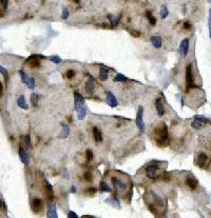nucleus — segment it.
<instances>
[{
	"label": "nucleus",
	"instance_id": "4be33fe9",
	"mask_svg": "<svg viewBox=\"0 0 211 218\" xmlns=\"http://www.w3.org/2000/svg\"><path fill=\"white\" fill-rule=\"evenodd\" d=\"M109 78V71L108 69H106V67H99V79L101 81H105Z\"/></svg>",
	"mask_w": 211,
	"mask_h": 218
},
{
	"label": "nucleus",
	"instance_id": "4c0bfd02",
	"mask_svg": "<svg viewBox=\"0 0 211 218\" xmlns=\"http://www.w3.org/2000/svg\"><path fill=\"white\" fill-rule=\"evenodd\" d=\"M75 71L74 70H68L67 73H66V76H67L68 79H73L75 77Z\"/></svg>",
	"mask_w": 211,
	"mask_h": 218
},
{
	"label": "nucleus",
	"instance_id": "1a4fd4ad",
	"mask_svg": "<svg viewBox=\"0 0 211 218\" xmlns=\"http://www.w3.org/2000/svg\"><path fill=\"white\" fill-rule=\"evenodd\" d=\"M40 58H43L40 55H32L30 58L28 59V63L31 65L32 69H37L40 67Z\"/></svg>",
	"mask_w": 211,
	"mask_h": 218
},
{
	"label": "nucleus",
	"instance_id": "f704fd0d",
	"mask_svg": "<svg viewBox=\"0 0 211 218\" xmlns=\"http://www.w3.org/2000/svg\"><path fill=\"white\" fill-rule=\"evenodd\" d=\"M49 60L52 61V62L56 63V64H59V63H61L63 59H61L59 56H51V57H49Z\"/></svg>",
	"mask_w": 211,
	"mask_h": 218
},
{
	"label": "nucleus",
	"instance_id": "7ed1b4c3",
	"mask_svg": "<svg viewBox=\"0 0 211 218\" xmlns=\"http://www.w3.org/2000/svg\"><path fill=\"white\" fill-rule=\"evenodd\" d=\"M186 83H187V89L194 88V77L193 72H192V65L188 64L186 67Z\"/></svg>",
	"mask_w": 211,
	"mask_h": 218
},
{
	"label": "nucleus",
	"instance_id": "49530a36",
	"mask_svg": "<svg viewBox=\"0 0 211 218\" xmlns=\"http://www.w3.org/2000/svg\"><path fill=\"white\" fill-rule=\"evenodd\" d=\"M163 179H164L165 181H169V180H170V175H169L168 173H164V174H163Z\"/></svg>",
	"mask_w": 211,
	"mask_h": 218
},
{
	"label": "nucleus",
	"instance_id": "9d476101",
	"mask_svg": "<svg viewBox=\"0 0 211 218\" xmlns=\"http://www.w3.org/2000/svg\"><path fill=\"white\" fill-rule=\"evenodd\" d=\"M112 184H113V186H114V189L117 191V192L123 193L127 190L126 184H124L123 181H121L117 177H112Z\"/></svg>",
	"mask_w": 211,
	"mask_h": 218
},
{
	"label": "nucleus",
	"instance_id": "20e7f679",
	"mask_svg": "<svg viewBox=\"0 0 211 218\" xmlns=\"http://www.w3.org/2000/svg\"><path fill=\"white\" fill-rule=\"evenodd\" d=\"M208 122H209V120L207 118H205V117H203V116H195V117H194V119H193V121L191 122V127H193V129H195V130H198V129H202V127H204Z\"/></svg>",
	"mask_w": 211,
	"mask_h": 218
},
{
	"label": "nucleus",
	"instance_id": "8fccbe9b",
	"mask_svg": "<svg viewBox=\"0 0 211 218\" xmlns=\"http://www.w3.org/2000/svg\"><path fill=\"white\" fill-rule=\"evenodd\" d=\"M70 192H71V193H76V187L75 186H72L71 189H70Z\"/></svg>",
	"mask_w": 211,
	"mask_h": 218
},
{
	"label": "nucleus",
	"instance_id": "f257e3e1",
	"mask_svg": "<svg viewBox=\"0 0 211 218\" xmlns=\"http://www.w3.org/2000/svg\"><path fill=\"white\" fill-rule=\"evenodd\" d=\"M154 136L156 139V142L158 145H162L168 141V127L165 123L161 124L154 129Z\"/></svg>",
	"mask_w": 211,
	"mask_h": 218
},
{
	"label": "nucleus",
	"instance_id": "58836bf2",
	"mask_svg": "<svg viewBox=\"0 0 211 218\" xmlns=\"http://www.w3.org/2000/svg\"><path fill=\"white\" fill-rule=\"evenodd\" d=\"M86 158H87V160H88V161H91V160L93 159V152H92V150H87Z\"/></svg>",
	"mask_w": 211,
	"mask_h": 218
},
{
	"label": "nucleus",
	"instance_id": "a211bd4d",
	"mask_svg": "<svg viewBox=\"0 0 211 218\" xmlns=\"http://www.w3.org/2000/svg\"><path fill=\"white\" fill-rule=\"evenodd\" d=\"M44 188H45V192H47V198H49L51 201H53V200H54V191H53V188H52V186L47 181H45Z\"/></svg>",
	"mask_w": 211,
	"mask_h": 218
},
{
	"label": "nucleus",
	"instance_id": "f3484780",
	"mask_svg": "<svg viewBox=\"0 0 211 218\" xmlns=\"http://www.w3.org/2000/svg\"><path fill=\"white\" fill-rule=\"evenodd\" d=\"M49 211H47V217L49 218H58L56 211V205L54 203H50L49 205Z\"/></svg>",
	"mask_w": 211,
	"mask_h": 218
},
{
	"label": "nucleus",
	"instance_id": "9b49d317",
	"mask_svg": "<svg viewBox=\"0 0 211 218\" xmlns=\"http://www.w3.org/2000/svg\"><path fill=\"white\" fill-rule=\"evenodd\" d=\"M179 53L182 56H187L189 53V38H185L182 40L181 44H179Z\"/></svg>",
	"mask_w": 211,
	"mask_h": 218
},
{
	"label": "nucleus",
	"instance_id": "5701e85b",
	"mask_svg": "<svg viewBox=\"0 0 211 218\" xmlns=\"http://www.w3.org/2000/svg\"><path fill=\"white\" fill-rule=\"evenodd\" d=\"M86 114H87V106H81V108H80L79 110H77V118L79 119V120H82V119H84V117H86Z\"/></svg>",
	"mask_w": 211,
	"mask_h": 218
},
{
	"label": "nucleus",
	"instance_id": "412c9836",
	"mask_svg": "<svg viewBox=\"0 0 211 218\" xmlns=\"http://www.w3.org/2000/svg\"><path fill=\"white\" fill-rule=\"evenodd\" d=\"M93 137H94V140L96 142H101L102 141V134H101L100 130L97 127H93Z\"/></svg>",
	"mask_w": 211,
	"mask_h": 218
},
{
	"label": "nucleus",
	"instance_id": "ea45409f",
	"mask_svg": "<svg viewBox=\"0 0 211 218\" xmlns=\"http://www.w3.org/2000/svg\"><path fill=\"white\" fill-rule=\"evenodd\" d=\"M69 15H70V14H69V11H68V9H66V7H65V9L63 10V14H61V18H63V20H67L68 18H69Z\"/></svg>",
	"mask_w": 211,
	"mask_h": 218
},
{
	"label": "nucleus",
	"instance_id": "b1692460",
	"mask_svg": "<svg viewBox=\"0 0 211 218\" xmlns=\"http://www.w3.org/2000/svg\"><path fill=\"white\" fill-rule=\"evenodd\" d=\"M99 190H100V192H107V193L112 192L111 188L105 181H100V184H99Z\"/></svg>",
	"mask_w": 211,
	"mask_h": 218
},
{
	"label": "nucleus",
	"instance_id": "79ce46f5",
	"mask_svg": "<svg viewBox=\"0 0 211 218\" xmlns=\"http://www.w3.org/2000/svg\"><path fill=\"white\" fill-rule=\"evenodd\" d=\"M84 179L87 180V181H89V182H91L92 181V174H91L90 172H86L84 173Z\"/></svg>",
	"mask_w": 211,
	"mask_h": 218
},
{
	"label": "nucleus",
	"instance_id": "72a5a7b5",
	"mask_svg": "<svg viewBox=\"0 0 211 218\" xmlns=\"http://www.w3.org/2000/svg\"><path fill=\"white\" fill-rule=\"evenodd\" d=\"M152 196H153V198H154V200H155V202L157 203L158 205H163V199L160 197V195L158 194H156V193H152Z\"/></svg>",
	"mask_w": 211,
	"mask_h": 218
},
{
	"label": "nucleus",
	"instance_id": "c756f323",
	"mask_svg": "<svg viewBox=\"0 0 211 218\" xmlns=\"http://www.w3.org/2000/svg\"><path fill=\"white\" fill-rule=\"evenodd\" d=\"M160 15H161V17H162L163 19H165V18L168 17V15H169V11H168V9H167L166 5H162V7H161Z\"/></svg>",
	"mask_w": 211,
	"mask_h": 218
},
{
	"label": "nucleus",
	"instance_id": "4468645a",
	"mask_svg": "<svg viewBox=\"0 0 211 218\" xmlns=\"http://www.w3.org/2000/svg\"><path fill=\"white\" fill-rule=\"evenodd\" d=\"M186 184L190 190H195L196 187L198 186V181L196 180V178H194L193 176H188L186 178Z\"/></svg>",
	"mask_w": 211,
	"mask_h": 218
},
{
	"label": "nucleus",
	"instance_id": "c9c22d12",
	"mask_svg": "<svg viewBox=\"0 0 211 218\" xmlns=\"http://www.w3.org/2000/svg\"><path fill=\"white\" fill-rule=\"evenodd\" d=\"M0 74L3 75V77L5 78V80L9 79V72H8V70L5 69V67H3L2 65H0Z\"/></svg>",
	"mask_w": 211,
	"mask_h": 218
},
{
	"label": "nucleus",
	"instance_id": "423d86ee",
	"mask_svg": "<svg viewBox=\"0 0 211 218\" xmlns=\"http://www.w3.org/2000/svg\"><path fill=\"white\" fill-rule=\"evenodd\" d=\"M157 170L158 166H154L153 163H151L150 166H148L146 168V175L150 179H156L157 178Z\"/></svg>",
	"mask_w": 211,
	"mask_h": 218
},
{
	"label": "nucleus",
	"instance_id": "a878e982",
	"mask_svg": "<svg viewBox=\"0 0 211 218\" xmlns=\"http://www.w3.org/2000/svg\"><path fill=\"white\" fill-rule=\"evenodd\" d=\"M26 88L30 90H34L36 88V82H35V78L34 77H29L28 81H26Z\"/></svg>",
	"mask_w": 211,
	"mask_h": 218
},
{
	"label": "nucleus",
	"instance_id": "39448f33",
	"mask_svg": "<svg viewBox=\"0 0 211 218\" xmlns=\"http://www.w3.org/2000/svg\"><path fill=\"white\" fill-rule=\"evenodd\" d=\"M84 106V98L79 92L75 91L74 92V106H75V110H79L81 106Z\"/></svg>",
	"mask_w": 211,
	"mask_h": 218
},
{
	"label": "nucleus",
	"instance_id": "6e6552de",
	"mask_svg": "<svg viewBox=\"0 0 211 218\" xmlns=\"http://www.w3.org/2000/svg\"><path fill=\"white\" fill-rule=\"evenodd\" d=\"M106 100H107V104L111 108H115V106H118V101H117V98L114 96V94L112 92L108 91L106 93Z\"/></svg>",
	"mask_w": 211,
	"mask_h": 218
},
{
	"label": "nucleus",
	"instance_id": "393cba45",
	"mask_svg": "<svg viewBox=\"0 0 211 218\" xmlns=\"http://www.w3.org/2000/svg\"><path fill=\"white\" fill-rule=\"evenodd\" d=\"M70 134V127L68 124H63V131L60 133V137L61 138H67Z\"/></svg>",
	"mask_w": 211,
	"mask_h": 218
},
{
	"label": "nucleus",
	"instance_id": "7c9ffc66",
	"mask_svg": "<svg viewBox=\"0 0 211 218\" xmlns=\"http://www.w3.org/2000/svg\"><path fill=\"white\" fill-rule=\"evenodd\" d=\"M8 7H9V0H0V9L7 12Z\"/></svg>",
	"mask_w": 211,
	"mask_h": 218
},
{
	"label": "nucleus",
	"instance_id": "3c124183",
	"mask_svg": "<svg viewBox=\"0 0 211 218\" xmlns=\"http://www.w3.org/2000/svg\"><path fill=\"white\" fill-rule=\"evenodd\" d=\"M5 11H2V10L0 9V18H2V17H5Z\"/></svg>",
	"mask_w": 211,
	"mask_h": 218
},
{
	"label": "nucleus",
	"instance_id": "c03bdc74",
	"mask_svg": "<svg viewBox=\"0 0 211 218\" xmlns=\"http://www.w3.org/2000/svg\"><path fill=\"white\" fill-rule=\"evenodd\" d=\"M68 218H79L77 215H76V213H74L73 211H69V213H68Z\"/></svg>",
	"mask_w": 211,
	"mask_h": 218
},
{
	"label": "nucleus",
	"instance_id": "5fc2aeb1",
	"mask_svg": "<svg viewBox=\"0 0 211 218\" xmlns=\"http://www.w3.org/2000/svg\"><path fill=\"white\" fill-rule=\"evenodd\" d=\"M208 2H209V3H211V0H208Z\"/></svg>",
	"mask_w": 211,
	"mask_h": 218
},
{
	"label": "nucleus",
	"instance_id": "f8f14e48",
	"mask_svg": "<svg viewBox=\"0 0 211 218\" xmlns=\"http://www.w3.org/2000/svg\"><path fill=\"white\" fill-rule=\"evenodd\" d=\"M154 104H155V108H156V112L158 114L160 117H163L165 115V108H164V104H163L162 100L161 98H156L154 100Z\"/></svg>",
	"mask_w": 211,
	"mask_h": 218
},
{
	"label": "nucleus",
	"instance_id": "aec40b11",
	"mask_svg": "<svg viewBox=\"0 0 211 218\" xmlns=\"http://www.w3.org/2000/svg\"><path fill=\"white\" fill-rule=\"evenodd\" d=\"M207 160H208V156H207L206 154H204V153H200V155H198V157H197V166H200V168H202V169L205 168Z\"/></svg>",
	"mask_w": 211,
	"mask_h": 218
},
{
	"label": "nucleus",
	"instance_id": "cd10ccee",
	"mask_svg": "<svg viewBox=\"0 0 211 218\" xmlns=\"http://www.w3.org/2000/svg\"><path fill=\"white\" fill-rule=\"evenodd\" d=\"M146 16H147V19L149 20V22H150L151 25L154 26L155 24H156V18H155L154 16H152V14H151L150 11L146 12Z\"/></svg>",
	"mask_w": 211,
	"mask_h": 218
},
{
	"label": "nucleus",
	"instance_id": "37998d69",
	"mask_svg": "<svg viewBox=\"0 0 211 218\" xmlns=\"http://www.w3.org/2000/svg\"><path fill=\"white\" fill-rule=\"evenodd\" d=\"M183 28H184V30H186V31H189L190 28H192V25H191V23H190L189 21H186V22H184V25H183Z\"/></svg>",
	"mask_w": 211,
	"mask_h": 218
},
{
	"label": "nucleus",
	"instance_id": "ddd939ff",
	"mask_svg": "<svg viewBox=\"0 0 211 218\" xmlns=\"http://www.w3.org/2000/svg\"><path fill=\"white\" fill-rule=\"evenodd\" d=\"M95 84H94V78L92 77V75H88V81L86 83V92L88 94H92L94 92Z\"/></svg>",
	"mask_w": 211,
	"mask_h": 218
},
{
	"label": "nucleus",
	"instance_id": "dca6fc26",
	"mask_svg": "<svg viewBox=\"0 0 211 218\" xmlns=\"http://www.w3.org/2000/svg\"><path fill=\"white\" fill-rule=\"evenodd\" d=\"M150 41H151V43H152V46H154L155 49H161L162 48V46H163V39L161 38L160 36H152L150 38Z\"/></svg>",
	"mask_w": 211,
	"mask_h": 218
},
{
	"label": "nucleus",
	"instance_id": "c85d7f7f",
	"mask_svg": "<svg viewBox=\"0 0 211 218\" xmlns=\"http://www.w3.org/2000/svg\"><path fill=\"white\" fill-rule=\"evenodd\" d=\"M113 81H115V82H128L129 81V79H128L126 76H124L123 74H117V75L114 77V79H113Z\"/></svg>",
	"mask_w": 211,
	"mask_h": 218
},
{
	"label": "nucleus",
	"instance_id": "473e14b6",
	"mask_svg": "<svg viewBox=\"0 0 211 218\" xmlns=\"http://www.w3.org/2000/svg\"><path fill=\"white\" fill-rule=\"evenodd\" d=\"M38 99H39V96L36 95V94L33 93L32 95H31V101H32L33 106H38Z\"/></svg>",
	"mask_w": 211,
	"mask_h": 218
},
{
	"label": "nucleus",
	"instance_id": "2f4dec72",
	"mask_svg": "<svg viewBox=\"0 0 211 218\" xmlns=\"http://www.w3.org/2000/svg\"><path fill=\"white\" fill-rule=\"evenodd\" d=\"M19 75H20V78H21V81L23 82L24 84L26 83V81H28V79H29V77H30V76H28L26 74V72L23 71V70H20L19 71Z\"/></svg>",
	"mask_w": 211,
	"mask_h": 218
},
{
	"label": "nucleus",
	"instance_id": "e433bc0d",
	"mask_svg": "<svg viewBox=\"0 0 211 218\" xmlns=\"http://www.w3.org/2000/svg\"><path fill=\"white\" fill-rule=\"evenodd\" d=\"M23 142H24V145H26L28 149L31 147V136L30 135H26V136L23 137Z\"/></svg>",
	"mask_w": 211,
	"mask_h": 218
},
{
	"label": "nucleus",
	"instance_id": "2eb2a0df",
	"mask_svg": "<svg viewBox=\"0 0 211 218\" xmlns=\"http://www.w3.org/2000/svg\"><path fill=\"white\" fill-rule=\"evenodd\" d=\"M18 154H19V158H20V160H21L22 163H23L24 166H28V164L30 163V160H29V156H28V154H26V150H24L23 148L20 147L19 151H18Z\"/></svg>",
	"mask_w": 211,
	"mask_h": 218
},
{
	"label": "nucleus",
	"instance_id": "0eeeda50",
	"mask_svg": "<svg viewBox=\"0 0 211 218\" xmlns=\"http://www.w3.org/2000/svg\"><path fill=\"white\" fill-rule=\"evenodd\" d=\"M31 208H32L33 212L34 213H40L41 211L43 210V201L41 200L40 198H35L32 200V203H31Z\"/></svg>",
	"mask_w": 211,
	"mask_h": 218
},
{
	"label": "nucleus",
	"instance_id": "a19ab883",
	"mask_svg": "<svg viewBox=\"0 0 211 218\" xmlns=\"http://www.w3.org/2000/svg\"><path fill=\"white\" fill-rule=\"evenodd\" d=\"M208 26H209V36L211 40V9L209 10V18H208Z\"/></svg>",
	"mask_w": 211,
	"mask_h": 218
},
{
	"label": "nucleus",
	"instance_id": "864d4df0",
	"mask_svg": "<svg viewBox=\"0 0 211 218\" xmlns=\"http://www.w3.org/2000/svg\"><path fill=\"white\" fill-rule=\"evenodd\" d=\"M74 2H76V3H78V2H80V0H73Z\"/></svg>",
	"mask_w": 211,
	"mask_h": 218
},
{
	"label": "nucleus",
	"instance_id": "bb28decb",
	"mask_svg": "<svg viewBox=\"0 0 211 218\" xmlns=\"http://www.w3.org/2000/svg\"><path fill=\"white\" fill-rule=\"evenodd\" d=\"M108 19L110 20L111 25H112V26H116V25H118V23H119V20H121V16H119V17H115V16H113V15H109L108 16Z\"/></svg>",
	"mask_w": 211,
	"mask_h": 218
},
{
	"label": "nucleus",
	"instance_id": "f03ea898",
	"mask_svg": "<svg viewBox=\"0 0 211 218\" xmlns=\"http://www.w3.org/2000/svg\"><path fill=\"white\" fill-rule=\"evenodd\" d=\"M144 108L142 106L138 108L137 111V114H136V119H135V123H136V127H138L139 130V133L144 132V129H145V123H144Z\"/></svg>",
	"mask_w": 211,
	"mask_h": 218
},
{
	"label": "nucleus",
	"instance_id": "09e8293b",
	"mask_svg": "<svg viewBox=\"0 0 211 218\" xmlns=\"http://www.w3.org/2000/svg\"><path fill=\"white\" fill-rule=\"evenodd\" d=\"M2 94H3V84L2 82H0V97L2 96Z\"/></svg>",
	"mask_w": 211,
	"mask_h": 218
},
{
	"label": "nucleus",
	"instance_id": "6ab92c4d",
	"mask_svg": "<svg viewBox=\"0 0 211 218\" xmlns=\"http://www.w3.org/2000/svg\"><path fill=\"white\" fill-rule=\"evenodd\" d=\"M16 103H17L18 108L22 109V110H28V109H29V106H28V103H26V98H24L23 95H21V96H19V97H18Z\"/></svg>",
	"mask_w": 211,
	"mask_h": 218
},
{
	"label": "nucleus",
	"instance_id": "de8ad7c7",
	"mask_svg": "<svg viewBox=\"0 0 211 218\" xmlns=\"http://www.w3.org/2000/svg\"><path fill=\"white\" fill-rule=\"evenodd\" d=\"M130 33H131V35L134 37H139L140 36V33L137 32V31H130Z\"/></svg>",
	"mask_w": 211,
	"mask_h": 218
},
{
	"label": "nucleus",
	"instance_id": "603ef678",
	"mask_svg": "<svg viewBox=\"0 0 211 218\" xmlns=\"http://www.w3.org/2000/svg\"><path fill=\"white\" fill-rule=\"evenodd\" d=\"M3 207V202H2V201H1V200H0V209H1V208H2Z\"/></svg>",
	"mask_w": 211,
	"mask_h": 218
},
{
	"label": "nucleus",
	"instance_id": "a18cd8bd",
	"mask_svg": "<svg viewBox=\"0 0 211 218\" xmlns=\"http://www.w3.org/2000/svg\"><path fill=\"white\" fill-rule=\"evenodd\" d=\"M86 192L89 193V194H95V193H96V189L95 188H89L86 190Z\"/></svg>",
	"mask_w": 211,
	"mask_h": 218
}]
</instances>
